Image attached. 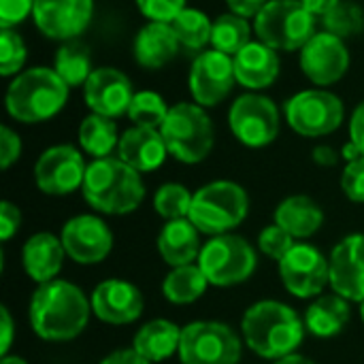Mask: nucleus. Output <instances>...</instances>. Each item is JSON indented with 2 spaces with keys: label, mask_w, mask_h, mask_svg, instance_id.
<instances>
[{
  "label": "nucleus",
  "mask_w": 364,
  "mask_h": 364,
  "mask_svg": "<svg viewBox=\"0 0 364 364\" xmlns=\"http://www.w3.org/2000/svg\"><path fill=\"white\" fill-rule=\"evenodd\" d=\"M331 286L333 292L350 303L364 301V235H348L341 239L331 256Z\"/></svg>",
  "instance_id": "nucleus-18"
},
{
  "label": "nucleus",
  "mask_w": 364,
  "mask_h": 364,
  "mask_svg": "<svg viewBox=\"0 0 364 364\" xmlns=\"http://www.w3.org/2000/svg\"><path fill=\"white\" fill-rule=\"evenodd\" d=\"M168 154L183 164L203 162L215 143L213 122L205 107L196 102H177L171 107L164 124L160 126Z\"/></svg>",
  "instance_id": "nucleus-6"
},
{
  "label": "nucleus",
  "mask_w": 364,
  "mask_h": 364,
  "mask_svg": "<svg viewBox=\"0 0 364 364\" xmlns=\"http://www.w3.org/2000/svg\"><path fill=\"white\" fill-rule=\"evenodd\" d=\"M235 75L237 83L258 92L275 83L279 77V55L273 47L264 45L262 41H252L245 45L235 58Z\"/></svg>",
  "instance_id": "nucleus-22"
},
{
  "label": "nucleus",
  "mask_w": 364,
  "mask_h": 364,
  "mask_svg": "<svg viewBox=\"0 0 364 364\" xmlns=\"http://www.w3.org/2000/svg\"><path fill=\"white\" fill-rule=\"evenodd\" d=\"M87 164L73 145H53L45 149L34 164V181L47 196H66L83 188Z\"/></svg>",
  "instance_id": "nucleus-13"
},
{
  "label": "nucleus",
  "mask_w": 364,
  "mask_h": 364,
  "mask_svg": "<svg viewBox=\"0 0 364 364\" xmlns=\"http://www.w3.org/2000/svg\"><path fill=\"white\" fill-rule=\"evenodd\" d=\"M279 277L284 288L296 299H318L331 284L328 258L309 243H296L279 260Z\"/></svg>",
  "instance_id": "nucleus-12"
},
{
  "label": "nucleus",
  "mask_w": 364,
  "mask_h": 364,
  "mask_svg": "<svg viewBox=\"0 0 364 364\" xmlns=\"http://www.w3.org/2000/svg\"><path fill=\"white\" fill-rule=\"evenodd\" d=\"M64 256L66 250L60 237L51 232H36L23 243L21 264L26 275L41 286L55 279V275L62 271Z\"/></svg>",
  "instance_id": "nucleus-23"
},
{
  "label": "nucleus",
  "mask_w": 364,
  "mask_h": 364,
  "mask_svg": "<svg viewBox=\"0 0 364 364\" xmlns=\"http://www.w3.org/2000/svg\"><path fill=\"white\" fill-rule=\"evenodd\" d=\"M235 83V62L222 51H203L190 68V94L200 107L220 105L232 92Z\"/></svg>",
  "instance_id": "nucleus-15"
},
{
  "label": "nucleus",
  "mask_w": 364,
  "mask_h": 364,
  "mask_svg": "<svg viewBox=\"0 0 364 364\" xmlns=\"http://www.w3.org/2000/svg\"><path fill=\"white\" fill-rule=\"evenodd\" d=\"M36 0H0V28H15L28 19Z\"/></svg>",
  "instance_id": "nucleus-41"
},
{
  "label": "nucleus",
  "mask_w": 364,
  "mask_h": 364,
  "mask_svg": "<svg viewBox=\"0 0 364 364\" xmlns=\"http://www.w3.org/2000/svg\"><path fill=\"white\" fill-rule=\"evenodd\" d=\"M200 250V230L188 218L166 222L158 235V252L171 269L198 262Z\"/></svg>",
  "instance_id": "nucleus-25"
},
{
  "label": "nucleus",
  "mask_w": 364,
  "mask_h": 364,
  "mask_svg": "<svg viewBox=\"0 0 364 364\" xmlns=\"http://www.w3.org/2000/svg\"><path fill=\"white\" fill-rule=\"evenodd\" d=\"M250 43H252V28H250L245 17L235 15V13H226L213 21L211 47L215 51H222V53L235 58Z\"/></svg>",
  "instance_id": "nucleus-32"
},
{
  "label": "nucleus",
  "mask_w": 364,
  "mask_h": 364,
  "mask_svg": "<svg viewBox=\"0 0 364 364\" xmlns=\"http://www.w3.org/2000/svg\"><path fill=\"white\" fill-rule=\"evenodd\" d=\"M62 245L77 264H98L113 250V232L98 215H77L62 226Z\"/></svg>",
  "instance_id": "nucleus-17"
},
{
  "label": "nucleus",
  "mask_w": 364,
  "mask_h": 364,
  "mask_svg": "<svg viewBox=\"0 0 364 364\" xmlns=\"http://www.w3.org/2000/svg\"><path fill=\"white\" fill-rule=\"evenodd\" d=\"M350 68V51L343 38L331 32H316L301 49V70L318 87H328L343 79Z\"/></svg>",
  "instance_id": "nucleus-14"
},
{
  "label": "nucleus",
  "mask_w": 364,
  "mask_h": 364,
  "mask_svg": "<svg viewBox=\"0 0 364 364\" xmlns=\"http://www.w3.org/2000/svg\"><path fill=\"white\" fill-rule=\"evenodd\" d=\"M346 109L337 94L316 87L294 94L286 102V119L290 128L307 139H318L335 132L343 122Z\"/></svg>",
  "instance_id": "nucleus-10"
},
{
  "label": "nucleus",
  "mask_w": 364,
  "mask_h": 364,
  "mask_svg": "<svg viewBox=\"0 0 364 364\" xmlns=\"http://www.w3.org/2000/svg\"><path fill=\"white\" fill-rule=\"evenodd\" d=\"M85 203L105 215H128L145 198L141 173L119 158H100L87 164L83 179Z\"/></svg>",
  "instance_id": "nucleus-3"
},
{
  "label": "nucleus",
  "mask_w": 364,
  "mask_h": 364,
  "mask_svg": "<svg viewBox=\"0 0 364 364\" xmlns=\"http://www.w3.org/2000/svg\"><path fill=\"white\" fill-rule=\"evenodd\" d=\"M267 2L269 0H226V4L230 6V13L241 15L245 19L256 17L267 6Z\"/></svg>",
  "instance_id": "nucleus-44"
},
{
  "label": "nucleus",
  "mask_w": 364,
  "mask_h": 364,
  "mask_svg": "<svg viewBox=\"0 0 364 364\" xmlns=\"http://www.w3.org/2000/svg\"><path fill=\"white\" fill-rule=\"evenodd\" d=\"M350 141L360 149L364 156V102H360L350 119Z\"/></svg>",
  "instance_id": "nucleus-45"
},
{
  "label": "nucleus",
  "mask_w": 364,
  "mask_h": 364,
  "mask_svg": "<svg viewBox=\"0 0 364 364\" xmlns=\"http://www.w3.org/2000/svg\"><path fill=\"white\" fill-rule=\"evenodd\" d=\"M92 316V303L83 290L70 282L53 279L41 284L30 299L28 318L32 331L45 341L77 339Z\"/></svg>",
  "instance_id": "nucleus-1"
},
{
  "label": "nucleus",
  "mask_w": 364,
  "mask_h": 364,
  "mask_svg": "<svg viewBox=\"0 0 364 364\" xmlns=\"http://www.w3.org/2000/svg\"><path fill=\"white\" fill-rule=\"evenodd\" d=\"M275 364H314V360H309L307 356H301V354H290L286 358H279Z\"/></svg>",
  "instance_id": "nucleus-51"
},
{
  "label": "nucleus",
  "mask_w": 364,
  "mask_h": 364,
  "mask_svg": "<svg viewBox=\"0 0 364 364\" xmlns=\"http://www.w3.org/2000/svg\"><path fill=\"white\" fill-rule=\"evenodd\" d=\"M322 23L326 32L339 38H348L364 30V11L350 0H341L328 15L322 17Z\"/></svg>",
  "instance_id": "nucleus-36"
},
{
  "label": "nucleus",
  "mask_w": 364,
  "mask_h": 364,
  "mask_svg": "<svg viewBox=\"0 0 364 364\" xmlns=\"http://www.w3.org/2000/svg\"><path fill=\"white\" fill-rule=\"evenodd\" d=\"M241 333L245 346L267 360H279L296 354L307 333L305 320L286 303L258 301L243 314Z\"/></svg>",
  "instance_id": "nucleus-2"
},
{
  "label": "nucleus",
  "mask_w": 364,
  "mask_h": 364,
  "mask_svg": "<svg viewBox=\"0 0 364 364\" xmlns=\"http://www.w3.org/2000/svg\"><path fill=\"white\" fill-rule=\"evenodd\" d=\"M0 364H28L23 358H19V356H2V360H0Z\"/></svg>",
  "instance_id": "nucleus-52"
},
{
  "label": "nucleus",
  "mask_w": 364,
  "mask_h": 364,
  "mask_svg": "<svg viewBox=\"0 0 364 364\" xmlns=\"http://www.w3.org/2000/svg\"><path fill=\"white\" fill-rule=\"evenodd\" d=\"M28 60V49L23 38L13 28L0 30V75L17 77L23 73V64Z\"/></svg>",
  "instance_id": "nucleus-37"
},
{
  "label": "nucleus",
  "mask_w": 364,
  "mask_h": 364,
  "mask_svg": "<svg viewBox=\"0 0 364 364\" xmlns=\"http://www.w3.org/2000/svg\"><path fill=\"white\" fill-rule=\"evenodd\" d=\"M275 224L288 230L294 239H309L322 228L324 211L314 198L305 194H294L277 205Z\"/></svg>",
  "instance_id": "nucleus-26"
},
{
  "label": "nucleus",
  "mask_w": 364,
  "mask_h": 364,
  "mask_svg": "<svg viewBox=\"0 0 364 364\" xmlns=\"http://www.w3.org/2000/svg\"><path fill=\"white\" fill-rule=\"evenodd\" d=\"M179 47L181 43L171 23L149 21L134 38V60L147 70H158L179 53Z\"/></svg>",
  "instance_id": "nucleus-24"
},
{
  "label": "nucleus",
  "mask_w": 364,
  "mask_h": 364,
  "mask_svg": "<svg viewBox=\"0 0 364 364\" xmlns=\"http://www.w3.org/2000/svg\"><path fill=\"white\" fill-rule=\"evenodd\" d=\"M134 2L149 21H164V23H171L186 9V0H134Z\"/></svg>",
  "instance_id": "nucleus-39"
},
{
  "label": "nucleus",
  "mask_w": 364,
  "mask_h": 364,
  "mask_svg": "<svg viewBox=\"0 0 364 364\" xmlns=\"http://www.w3.org/2000/svg\"><path fill=\"white\" fill-rule=\"evenodd\" d=\"M79 145L81 149L92 156L94 160L100 158H109L113 149H117L119 145V134H117V126L111 117L98 115V113H90L81 124H79Z\"/></svg>",
  "instance_id": "nucleus-29"
},
{
  "label": "nucleus",
  "mask_w": 364,
  "mask_h": 364,
  "mask_svg": "<svg viewBox=\"0 0 364 364\" xmlns=\"http://www.w3.org/2000/svg\"><path fill=\"white\" fill-rule=\"evenodd\" d=\"M360 318H363V322H364V301L360 303Z\"/></svg>",
  "instance_id": "nucleus-53"
},
{
  "label": "nucleus",
  "mask_w": 364,
  "mask_h": 364,
  "mask_svg": "<svg viewBox=\"0 0 364 364\" xmlns=\"http://www.w3.org/2000/svg\"><path fill=\"white\" fill-rule=\"evenodd\" d=\"M181 331L171 320H151L145 326H141L134 335L132 350L141 354L149 363H162L171 358L175 352H179L181 343Z\"/></svg>",
  "instance_id": "nucleus-28"
},
{
  "label": "nucleus",
  "mask_w": 364,
  "mask_h": 364,
  "mask_svg": "<svg viewBox=\"0 0 364 364\" xmlns=\"http://www.w3.org/2000/svg\"><path fill=\"white\" fill-rule=\"evenodd\" d=\"M301 2H303V6H305L311 15L324 17V15H328L341 0H301Z\"/></svg>",
  "instance_id": "nucleus-48"
},
{
  "label": "nucleus",
  "mask_w": 364,
  "mask_h": 364,
  "mask_svg": "<svg viewBox=\"0 0 364 364\" xmlns=\"http://www.w3.org/2000/svg\"><path fill=\"white\" fill-rule=\"evenodd\" d=\"M228 126L245 147H267L279 134V109L262 94H243L228 111Z\"/></svg>",
  "instance_id": "nucleus-11"
},
{
  "label": "nucleus",
  "mask_w": 364,
  "mask_h": 364,
  "mask_svg": "<svg viewBox=\"0 0 364 364\" xmlns=\"http://www.w3.org/2000/svg\"><path fill=\"white\" fill-rule=\"evenodd\" d=\"M341 158L348 160V162H354V160L363 158V154H360V149H358L352 141H348V143L343 145V149H341Z\"/></svg>",
  "instance_id": "nucleus-50"
},
{
  "label": "nucleus",
  "mask_w": 364,
  "mask_h": 364,
  "mask_svg": "<svg viewBox=\"0 0 364 364\" xmlns=\"http://www.w3.org/2000/svg\"><path fill=\"white\" fill-rule=\"evenodd\" d=\"M341 190L352 203H364V156L346 164L341 173Z\"/></svg>",
  "instance_id": "nucleus-40"
},
{
  "label": "nucleus",
  "mask_w": 364,
  "mask_h": 364,
  "mask_svg": "<svg viewBox=\"0 0 364 364\" xmlns=\"http://www.w3.org/2000/svg\"><path fill=\"white\" fill-rule=\"evenodd\" d=\"M68 100V85L53 68L36 66L19 73L4 96L6 113L21 124H41L55 117Z\"/></svg>",
  "instance_id": "nucleus-4"
},
{
  "label": "nucleus",
  "mask_w": 364,
  "mask_h": 364,
  "mask_svg": "<svg viewBox=\"0 0 364 364\" xmlns=\"http://www.w3.org/2000/svg\"><path fill=\"white\" fill-rule=\"evenodd\" d=\"M21 156V139L15 130L9 126L0 128V166L2 171H9Z\"/></svg>",
  "instance_id": "nucleus-42"
},
{
  "label": "nucleus",
  "mask_w": 364,
  "mask_h": 364,
  "mask_svg": "<svg viewBox=\"0 0 364 364\" xmlns=\"http://www.w3.org/2000/svg\"><path fill=\"white\" fill-rule=\"evenodd\" d=\"M100 364H151L149 360H145L141 354H136L132 348L130 350H117L113 354H109Z\"/></svg>",
  "instance_id": "nucleus-46"
},
{
  "label": "nucleus",
  "mask_w": 364,
  "mask_h": 364,
  "mask_svg": "<svg viewBox=\"0 0 364 364\" xmlns=\"http://www.w3.org/2000/svg\"><path fill=\"white\" fill-rule=\"evenodd\" d=\"M83 98L85 105L92 109V113L115 119L128 113L130 102L134 98V90L130 79L122 70L111 66H100L94 68V73L85 81Z\"/></svg>",
  "instance_id": "nucleus-20"
},
{
  "label": "nucleus",
  "mask_w": 364,
  "mask_h": 364,
  "mask_svg": "<svg viewBox=\"0 0 364 364\" xmlns=\"http://www.w3.org/2000/svg\"><path fill=\"white\" fill-rule=\"evenodd\" d=\"M53 70L68 87L85 85V81L94 73L90 49L79 41H66L55 53Z\"/></svg>",
  "instance_id": "nucleus-31"
},
{
  "label": "nucleus",
  "mask_w": 364,
  "mask_h": 364,
  "mask_svg": "<svg viewBox=\"0 0 364 364\" xmlns=\"http://www.w3.org/2000/svg\"><path fill=\"white\" fill-rule=\"evenodd\" d=\"M179 43L188 49H203L205 45H211V32L213 21L203 13L200 9L186 6L173 21H171Z\"/></svg>",
  "instance_id": "nucleus-33"
},
{
  "label": "nucleus",
  "mask_w": 364,
  "mask_h": 364,
  "mask_svg": "<svg viewBox=\"0 0 364 364\" xmlns=\"http://www.w3.org/2000/svg\"><path fill=\"white\" fill-rule=\"evenodd\" d=\"M196 264L205 273L209 286L230 288L247 282L254 275L258 267V256L247 239L228 232L211 237L203 245Z\"/></svg>",
  "instance_id": "nucleus-8"
},
{
  "label": "nucleus",
  "mask_w": 364,
  "mask_h": 364,
  "mask_svg": "<svg viewBox=\"0 0 364 364\" xmlns=\"http://www.w3.org/2000/svg\"><path fill=\"white\" fill-rule=\"evenodd\" d=\"M94 0H36L32 19L51 41H75L92 21Z\"/></svg>",
  "instance_id": "nucleus-16"
},
{
  "label": "nucleus",
  "mask_w": 364,
  "mask_h": 364,
  "mask_svg": "<svg viewBox=\"0 0 364 364\" xmlns=\"http://www.w3.org/2000/svg\"><path fill=\"white\" fill-rule=\"evenodd\" d=\"M0 320H2V326H0V331H2L0 354H2V356H6V352L11 350V343H13V318H11V314H9V309H6V307H2V309H0Z\"/></svg>",
  "instance_id": "nucleus-47"
},
{
  "label": "nucleus",
  "mask_w": 364,
  "mask_h": 364,
  "mask_svg": "<svg viewBox=\"0 0 364 364\" xmlns=\"http://www.w3.org/2000/svg\"><path fill=\"white\" fill-rule=\"evenodd\" d=\"M19 226H21V211H19V207L9 203V200H2L0 203V239L9 241L11 237L17 235Z\"/></svg>",
  "instance_id": "nucleus-43"
},
{
  "label": "nucleus",
  "mask_w": 364,
  "mask_h": 364,
  "mask_svg": "<svg viewBox=\"0 0 364 364\" xmlns=\"http://www.w3.org/2000/svg\"><path fill=\"white\" fill-rule=\"evenodd\" d=\"M247 211H250L247 192L235 181L220 179L194 192L188 220L203 235L220 237L237 228L247 218Z\"/></svg>",
  "instance_id": "nucleus-5"
},
{
  "label": "nucleus",
  "mask_w": 364,
  "mask_h": 364,
  "mask_svg": "<svg viewBox=\"0 0 364 364\" xmlns=\"http://www.w3.org/2000/svg\"><path fill=\"white\" fill-rule=\"evenodd\" d=\"M239 335L222 322H192L181 331V364H239Z\"/></svg>",
  "instance_id": "nucleus-9"
},
{
  "label": "nucleus",
  "mask_w": 364,
  "mask_h": 364,
  "mask_svg": "<svg viewBox=\"0 0 364 364\" xmlns=\"http://www.w3.org/2000/svg\"><path fill=\"white\" fill-rule=\"evenodd\" d=\"M90 303H92V314L100 322L113 326L136 322L145 309L141 290L126 279H107L98 284L90 296Z\"/></svg>",
  "instance_id": "nucleus-19"
},
{
  "label": "nucleus",
  "mask_w": 364,
  "mask_h": 364,
  "mask_svg": "<svg viewBox=\"0 0 364 364\" xmlns=\"http://www.w3.org/2000/svg\"><path fill=\"white\" fill-rule=\"evenodd\" d=\"M192 192L181 183H164L154 194V209L166 222L190 218L192 209Z\"/></svg>",
  "instance_id": "nucleus-35"
},
{
  "label": "nucleus",
  "mask_w": 364,
  "mask_h": 364,
  "mask_svg": "<svg viewBox=\"0 0 364 364\" xmlns=\"http://www.w3.org/2000/svg\"><path fill=\"white\" fill-rule=\"evenodd\" d=\"M314 160H316V164H320V166H335L337 160H339V156H337V151H335L333 147L320 145V147L314 149Z\"/></svg>",
  "instance_id": "nucleus-49"
},
{
  "label": "nucleus",
  "mask_w": 364,
  "mask_h": 364,
  "mask_svg": "<svg viewBox=\"0 0 364 364\" xmlns=\"http://www.w3.org/2000/svg\"><path fill=\"white\" fill-rule=\"evenodd\" d=\"M296 245V239L284 230L279 224H271L267 228H262V232L258 235V247L264 256L273 258V260H282L292 247Z\"/></svg>",
  "instance_id": "nucleus-38"
},
{
  "label": "nucleus",
  "mask_w": 364,
  "mask_h": 364,
  "mask_svg": "<svg viewBox=\"0 0 364 364\" xmlns=\"http://www.w3.org/2000/svg\"><path fill=\"white\" fill-rule=\"evenodd\" d=\"M171 107L164 102V98L158 94V92H151V90H143V92H136L132 102H130V109H128V117L134 126H143V128H158L164 124L166 115H168Z\"/></svg>",
  "instance_id": "nucleus-34"
},
{
  "label": "nucleus",
  "mask_w": 364,
  "mask_h": 364,
  "mask_svg": "<svg viewBox=\"0 0 364 364\" xmlns=\"http://www.w3.org/2000/svg\"><path fill=\"white\" fill-rule=\"evenodd\" d=\"M258 41L275 51H301L316 34V15L301 0H269L254 17Z\"/></svg>",
  "instance_id": "nucleus-7"
},
{
  "label": "nucleus",
  "mask_w": 364,
  "mask_h": 364,
  "mask_svg": "<svg viewBox=\"0 0 364 364\" xmlns=\"http://www.w3.org/2000/svg\"><path fill=\"white\" fill-rule=\"evenodd\" d=\"M350 318H352L350 301L333 292V294L318 296L307 307V314L303 320H305L307 333H311L314 337L333 339L346 331V326L350 324Z\"/></svg>",
  "instance_id": "nucleus-27"
},
{
  "label": "nucleus",
  "mask_w": 364,
  "mask_h": 364,
  "mask_svg": "<svg viewBox=\"0 0 364 364\" xmlns=\"http://www.w3.org/2000/svg\"><path fill=\"white\" fill-rule=\"evenodd\" d=\"M168 147L158 128L132 126L119 136L117 158L139 173H151L164 164Z\"/></svg>",
  "instance_id": "nucleus-21"
},
{
  "label": "nucleus",
  "mask_w": 364,
  "mask_h": 364,
  "mask_svg": "<svg viewBox=\"0 0 364 364\" xmlns=\"http://www.w3.org/2000/svg\"><path fill=\"white\" fill-rule=\"evenodd\" d=\"M207 286L209 282L200 271V267L186 264V267L171 269V273L162 282V294L173 305H190L205 294Z\"/></svg>",
  "instance_id": "nucleus-30"
}]
</instances>
